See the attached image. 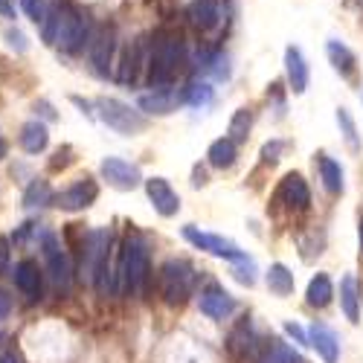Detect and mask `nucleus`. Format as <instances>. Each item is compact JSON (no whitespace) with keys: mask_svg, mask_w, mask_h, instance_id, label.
Returning <instances> with one entry per match:
<instances>
[{"mask_svg":"<svg viewBox=\"0 0 363 363\" xmlns=\"http://www.w3.org/2000/svg\"><path fill=\"white\" fill-rule=\"evenodd\" d=\"M267 288H270V294H277V296H291L294 294V274H291V270L285 267V264H270L267 267Z\"/></svg>","mask_w":363,"mask_h":363,"instance_id":"obj_26","label":"nucleus"},{"mask_svg":"<svg viewBox=\"0 0 363 363\" xmlns=\"http://www.w3.org/2000/svg\"><path fill=\"white\" fill-rule=\"evenodd\" d=\"M119 277L128 285L134 296H143L151 277V259H148V241L140 233H131L125 238L123 259H119Z\"/></svg>","mask_w":363,"mask_h":363,"instance_id":"obj_3","label":"nucleus"},{"mask_svg":"<svg viewBox=\"0 0 363 363\" xmlns=\"http://www.w3.org/2000/svg\"><path fill=\"white\" fill-rule=\"evenodd\" d=\"M357 238H360V253H363V218H360V224H357Z\"/></svg>","mask_w":363,"mask_h":363,"instance_id":"obj_45","label":"nucleus"},{"mask_svg":"<svg viewBox=\"0 0 363 363\" xmlns=\"http://www.w3.org/2000/svg\"><path fill=\"white\" fill-rule=\"evenodd\" d=\"M44 256H47V264H50L52 282H55L58 288H67V285H70L73 267H70L67 253L58 247V238H55V235H44Z\"/></svg>","mask_w":363,"mask_h":363,"instance_id":"obj_12","label":"nucleus"},{"mask_svg":"<svg viewBox=\"0 0 363 363\" xmlns=\"http://www.w3.org/2000/svg\"><path fill=\"white\" fill-rule=\"evenodd\" d=\"M0 363H18V357L15 354H4V357H0Z\"/></svg>","mask_w":363,"mask_h":363,"instance_id":"obj_46","label":"nucleus"},{"mask_svg":"<svg viewBox=\"0 0 363 363\" xmlns=\"http://www.w3.org/2000/svg\"><path fill=\"white\" fill-rule=\"evenodd\" d=\"M35 113H41V116L47 119V123H55V119H58V113L52 111V105H50V102H35Z\"/></svg>","mask_w":363,"mask_h":363,"instance_id":"obj_42","label":"nucleus"},{"mask_svg":"<svg viewBox=\"0 0 363 363\" xmlns=\"http://www.w3.org/2000/svg\"><path fill=\"white\" fill-rule=\"evenodd\" d=\"M198 67L206 70L216 82H227L230 79V55L227 52H203L198 55Z\"/></svg>","mask_w":363,"mask_h":363,"instance_id":"obj_27","label":"nucleus"},{"mask_svg":"<svg viewBox=\"0 0 363 363\" xmlns=\"http://www.w3.org/2000/svg\"><path fill=\"white\" fill-rule=\"evenodd\" d=\"M320 177H323V186L331 192V195H343L346 184H343V166L335 160V157H328V155H320Z\"/></svg>","mask_w":363,"mask_h":363,"instance_id":"obj_23","label":"nucleus"},{"mask_svg":"<svg viewBox=\"0 0 363 363\" xmlns=\"http://www.w3.org/2000/svg\"><path fill=\"white\" fill-rule=\"evenodd\" d=\"M180 102H184V99H180L172 87H155L151 94H143V96H140V111H143V113L166 116V113H172Z\"/></svg>","mask_w":363,"mask_h":363,"instance_id":"obj_17","label":"nucleus"},{"mask_svg":"<svg viewBox=\"0 0 363 363\" xmlns=\"http://www.w3.org/2000/svg\"><path fill=\"white\" fill-rule=\"evenodd\" d=\"M0 18H15V9L9 0H0Z\"/></svg>","mask_w":363,"mask_h":363,"instance_id":"obj_44","label":"nucleus"},{"mask_svg":"<svg viewBox=\"0 0 363 363\" xmlns=\"http://www.w3.org/2000/svg\"><path fill=\"white\" fill-rule=\"evenodd\" d=\"M52 201V189H50V184L47 180H41V177H35L33 184L26 186V192H23V206H44V203H50Z\"/></svg>","mask_w":363,"mask_h":363,"instance_id":"obj_33","label":"nucleus"},{"mask_svg":"<svg viewBox=\"0 0 363 363\" xmlns=\"http://www.w3.org/2000/svg\"><path fill=\"white\" fill-rule=\"evenodd\" d=\"M70 155H73V148H67V145H65V148H58V151H55V157L50 160V169H52V172H58V169H65V166H67V163L73 160Z\"/></svg>","mask_w":363,"mask_h":363,"instance_id":"obj_38","label":"nucleus"},{"mask_svg":"<svg viewBox=\"0 0 363 363\" xmlns=\"http://www.w3.org/2000/svg\"><path fill=\"white\" fill-rule=\"evenodd\" d=\"M184 238L189 241L192 247L209 253V256H216V259H227V262H235V259H245V250H241L235 241L224 238V235H216V233H203L198 227H184Z\"/></svg>","mask_w":363,"mask_h":363,"instance_id":"obj_7","label":"nucleus"},{"mask_svg":"<svg viewBox=\"0 0 363 363\" xmlns=\"http://www.w3.org/2000/svg\"><path fill=\"white\" fill-rule=\"evenodd\" d=\"M340 308L349 323H360V288L354 277L340 279Z\"/></svg>","mask_w":363,"mask_h":363,"instance_id":"obj_21","label":"nucleus"},{"mask_svg":"<svg viewBox=\"0 0 363 363\" xmlns=\"http://www.w3.org/2000/svg\"><path fill=\"white\" fill-rule=\"evenodd\" d=\"M285 151V143L282 140H274V143H267L264 148H262V160L264 163H277L279 160V155Z\"/></svg>","mask_w":363,"mask_h":363,"instance_id":"obj_37","label":"nucleus"},{"mask_svg":"<svg viewBox=\"0 0 363 363\" xmlns=\"http://www.w3.org/2000/svg\"><path fill=\"white\" fill-rule=\"evenodd\" d=\"M96 113H99V119H102V123H105L111 131L123 134V137H134V134L145 131V125H148V119H145L140 111H134L131 105L119 102V99H113V96L96 99Z\"/></svg>","mask_w":363,"mask_h":363,"instance_id":"obj_4","label":"nucleus"},{"mask_svg":"<svg viewBox=\"0 0 363 363\" xmlns=\"http://www.w3.org/2000/svg\"><path fill=\"white\" fill-rule=\"evenodd\" d=\"M6 157V143H4V137H0V160Z\"/></svg>","mask_w":363,"mask_h":363,"instance_id":"obj_47","label":"nucleus"},{"mask_svg":"<svg viewBox=\"0 0 363 363\" xmlns=\"http://www.w3.org/2000/svg\"><path fill=\"white\" fill-rule=\"evenodd\" d=\"M102 177L119 192H131V189H137L143 184L140 166H134V163H128L123 157H105L102 160Z\"/></svg>","mask_w":363,"mask_h":363,"instance_id":"obj_8","label":"nucleus"},{"mask_svg":"<svg viewBox=\"0 0 363 363\" xmlns=\"http://www.w3.org/2000/svg\"><path fill=\"white\" fill-rule=\"evenodd\" d=\"M111 58H113V29H99L90 41V65L99 76H108L111 73Z\"/></svg>","mask_w":363,"mask_h":363,"instance_id":"obj_16","label":"nucleus"},{"mask_svg":"<svg viewBox=\"0 0 363 363\" xmlns=\"http://www.w3.org/2000/svg\"><path fill=\"white\" fill-rule=\"evenodd\" d=\"M277 198H279L282 203H288L291 209H306V206L311 203L308 184H306V180H302V174H296V172H291V174L282 177V184H279V189H277Z\"/></svg>","mask_w":363,"mask_h":363,"instance_id":"obj_13","label":"nucleus"},{"mask_svg":"<svg viewBox=\"0 0 363 363\" xmlns=\"http://www.w3.org/2000/svg\"><path fill=\"white\" fill-rule=\"evenodd\" d=\"M259 363H302V357H299L288 343L270 340V346H267V352L259 357Z\"/></svg>","mask_w":363,"mask_h":363,"instance_id":"obj_31","label":"nucleus"},{"mask_svg":"<svg viewBox=\"0 0 363 363\" xmlns=\"http://www.w3.org/2000/svg\"><path fill=\"white\" fill-rule=\"evenodd\" d=\"M235 145H238V143L230 140V137L216 140L213 145H209V151H206L209 166H216V169H230V166L235 163V157H238V148H235Z\"/></svg>","mask_w":363,"mask_h":363,"instance_id":"obj_24","label":"nucleus"},{"mask_svg":"<svg viewBox=\"0 0 363 363\" xmlns=\"http://www.w3.org/2000/svg\"><path fill=\"white\" fill-rule=\"evenodd\" d=\"M9 314H12V296L0 288V323H4Z\"/></svg>","mask_w":363,"mask_h":363,"instance_id":"obj_41","label":"nucleus"},{"mask_svg":"<svg viewBox=\"0 0 363 363\" xmlns=\"http://www.w3.org/2000/svg\"><path fill=\"white\" fill-rule=\"evenodd\" d=\"M285 335L294 337V340L302 343V346H308V331H302L296 323H285Z\"/></svg>","mask_w":363,"mask_h":363,"instance_id":"obj_40","label":"nucleus"},{"mask_svg":"<svg viewBox=\"0 0 363 363\" xmlns=\"http://www.w3.org/2000/svg\"><path fill=\"white\" fill-rule=\"evenodd\" d=\"M198 308L201 314H206L209 320H227L235 311V299L221 288V285H209L201 291L198 296Z\"/></svg>","mask_w":363,"mask_h":363,"instance_id":"obj_11","label":"nucleus"},{"mask_svg":"<svg viewBox=\"0 0 363 363\" xmlns=\"http://www.w3.org/2000/svg\"><path fill=\"white\" fill-rule=\"evenodd\" d=\"M6 41H9V47L12 50H18V52H26V35L21 33V29H6Z\"/></svg>","mask_w":363,"mask_h":363,"instance_id":"obj_39","label":"nucleus"},{"mask_svg":"<svg viewBox=\"0 0 363 363\" xmlns=\"http://www.w3.org/2000/svg\"><path fill=\"white\" fill-rule=\"evenodd\" d=\"M189 15L198 29H216L221 23V4L218 0H192Z\"/></svg>","mask_w":363,"mask_h":363,"instance_id":"obj_20","label":"nucleus"},{"mask_svg":"<svg viewBox=\"0 0 363 363\" xmlns=\"http://www.w3.org/2000/svg\"><path fill=\"white\" fill-rule=\"evenodd\" d=\"M180 99H184L186 105H192V108H206V105H213L216 90L209 82H189L184 87V94H180Z\"/></svg>","mask_w":363,"mask_h":363,"instance_id":"obj_28","label":"nucleus"},{"mask_svg":"<svg viewBox=\"0 0 363 363\" xmlns=\"http://www.w3.org/2000/svg\"><path fill=\"white\" fill-rule=\"evenodd\" d=\"M21 6H23V12L33 18L35 23H41V21L47 18V12H50V4H47V0H21Z\"/></svg>","mask_w":363,"mask_h":363,"instance_id":"obj_36","label":"nucleus"},{"mask_svg":"<svg viewBox=\"0 0 363 363\" xmlns=\"http://www.w3.org/2000/svg\"><path fill=\"white\" fill-rule=\"evenodd\" d=\"M143 184H145V195H148L151 206H155L163 218L177 216L180 198H177V192L172 189V184H169L166 177H148V180H143Z\"/></svg>","mask_w":363,"mask_h":363,"instance_id":"obj_10","label":"nucleus"},{"mask_svg":"<svg viewBox=\"0 0 363 363\" xmlns=\"http://www.w3.org/2000/svg\"><path fill=\"white\" fill-rule=\"evenodd\" d=\"M250 128H253V113H250L247 108H238V111L230 116L227 134H230V140H235V143H245L247 134H250Z\"/></svg>","mask_w":363,"mask_h":363,"instance_id":"obj_30","label":"nucleus"},{"mask_svg":"<svg viewBox=\"0 0 363 363\" xmlns=\"http://www.w3.org/2000/svg\"><path fill=\"white\" fill-rule=\"evenodd\" d=\"M233 277H235V282H241V285H253L256 282V264H253V259H235V267H233Z\"/></svg>","mask_w":363,"mask_h":363,"instance_id":"obj_35","label":"nucleus"},{"mask_svg":"<svg viewBox=\"0 0 363 363\" xmlns=\"http://www.w3.org/2000/svg\"><path fill=\"white\" fill-rule=\"evenodd\" d=\"M140 62H143V47L140 44H128L125 52H123V70H119V82H134L137 79V70H140Z\"/></svg>","mask_w":363,"mask_h":363,"instance_id":"obj_32","label":"nucleus"},{"mask_svg":"<svg viewBox=\"0 0 363 363\" xmlns=\"http://www.w3.org/2000/svg\"><path fill=\"white\" fill-rule=\"evenodd\" d=\"M256 343H259V337L253 335L250 323L238 325V328L233 331V335H230V352H233L235 357H247V354L256 349Z\"/></svg>","mask_w":363,"mask_h":363,"instance_id":"obj_29","label":"nucleus"},{"mask_svg":"<svg viewBox=\"0 0 363 363\" xmlns=\"http://www.w3.org/2000/svg\"><path fill=\"white\" fill-rule=\"evenodd\" d=\"M195 288V267L184 259H169L160 267V294L169 306H180Z\"/></svg>","mask_w":363,"mask_h":363,"instance_id":"obj_5","label":"nucleus"},{"mask_svg":"<svg viewBox=\"0 0 363 363\" xmlns=\"http://www.w3.org/2000/svg\"><path fill=\"white\" fill-rule=\"evenodd\" d=\"M47 143H50V131L44 123H38V119H33V123H26L21 128V145H23L26 155H41L47 148Z\"/></svg>","mask_w":363,"mask_h":363,"instance_id":"obj_22","label":"nucleus"},{"mask_svg":"<svg viewBox=\"0 0 363 363\" xmlns=\"http://www.w3.org/2000/svg\"><path fill=\"white\" fill-rule=\"evenodd\" d=\"M15 285H18V291L23 296H29L33 302L41 299V270H38V264L33 259H23V262L15 264Z\"/></svg>","mask_w":363,"mask_h":363,"instance_id":"obj_18","label":"nucleus"},{"mask_svg":"<svg viewBox=\"0 0 363 363\" xmlns=\"http://www.w3.org/2000/svg\"><path fill=\"white\" fill-rule=\"evenodd\" d=\"M180 67H184V44H180V38L157 35L155 44H151V55H148V84H151V90L155 87H172Z\"/></svg>","mask_w":363,"mask_h":363,"instance_id":"obj_1","label":"nucleus"},{"mask_svg":"<svg viewBox=\"0 0 363 363\" xmlns=\"http://www.w3.org/2000/svg\"><path fill=\"white\" fill-rule=\"evenodd\" d=\"M285 76H288V84H291V94H306L308 90V62L302 55L299 47H288L285 50Z\"/></svg>","mask_w":363,"mask_h":363,"instance_id":"obj_14","label":"nucleus"},{"mask_svg":"<svg viewBox=\"0 0 363 363\" xmlns=\"http://www.w3.org/2000/svg\"><path fill=\"white\" fill-rule=\"evenodd\" d=\"M96 195H99V186L94 184V177H82L79 184H73L65 192H58L52 201H55L58 209H65V213H79V209H87L90 203H94Z\"/></svg>","mask_w":363,"mask_h":363,"instance_id":"obj_9","label":"nucleus"},{"mask_svg":"<svg viewBox=\"0 0 363 363\" xmlns=\"http://www.w3.org/2000/svg\"><path fill=\"white\" fill-rule=\"evenodd\" d=\"M337 125H340V134H343V140H346V145L354 151H360V137H357V125H354V119H352V113L346 111V108H337Z\"/></svg>","mask_w":363,"mask_h":363,"instance_id":"obj_34","label":"nucleus"},{"mask_svg":"<svg viewBox=\"0 0 363 363\" xmlns=\"http://www.w3.org/2000/svg\"><path fill=\"white\" fill-rule=\"evenodd\" d=\"M111 241H113L111 230H94L84 241L82 270L87 274V279L94 282V288L102 296H108L111 282H113V277H111Z\"/></svg>","mask_w":363,"mask_h":363,"instance_id":"obj_2","label":"nucleus"},{"mask_svg":"<svg viewBox=\"0 0 363 363\" xmlns=\"http://www.w3.org/2000/svg\"><path fill=\"white\" fill-rule=\"evenodd\" d=\"M325 52H328L331 67H335L343 79H352V76H354V70H357V58H354V52H352L343 41H335V38H331V41L325 44Z\"/></svg>","mask_w":363,"mask_h":363,"instance_id":"obj_19","label":"nucleus"},{"mask_svg":"<svg viewBox=\"0 0 363 363\" xmlns=\"http://www.w3.org/2000/svg\"><path fill=\"white\" fill-rule=\"evenodd\" d=\"M55 44L67 55H76L90 44V23L76 9H58V29H55Z\"/></svg>","mask_w":363,"mask_h":363,"instance_id":"obj_6","label":"nucleus"},{"mask_svg":"<svg viewBox=\"0 0 363 363\" xmlns=\"http://www.w3.org/2000/svg\"><path fill=\"white\" fill-rule=\"evenodd\" d=\"M308 346H314L317 354L325 363H337L340 360V340H337L335 331H331L328 325H323V323H314L308 328Z\"/></svg>","mask_w":363,"mask_h":363,"instance_id":"obj_15","label":"nucleus"},{"mask_svg":"<svg viewBox=\"0 0 363 363\" xmlns=\"http://www.w3.org/2000/svg\"><path fill=\"white\" fill-rule=\"evenodd\" d=\"M335 299V285L325 274H317L311 282H308V291H306V302L311 308H325L328 302Z\"/></svg>","mask_w":363,"mask_h":363,"instance_id":"obj_25","label":"nucleus"},{"mask_svg":"<svg viewBox=\"0 0 363 363\" xmlns=\"http://www.w3.org/2000/svg\"><path fill=\"white\" fill-rule=\"evenodd\" d=\"M9 267V238L0 235V274Z\"/></svg>","mask_w":363,"mask_h":363,"instance_id":"obj_43","label":"nucleus"}]
</instances>
